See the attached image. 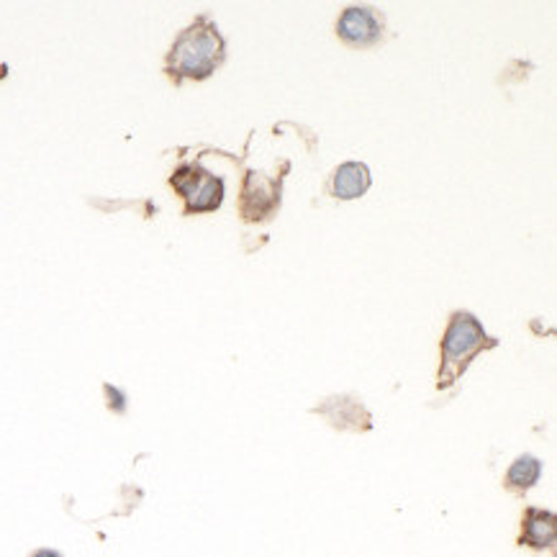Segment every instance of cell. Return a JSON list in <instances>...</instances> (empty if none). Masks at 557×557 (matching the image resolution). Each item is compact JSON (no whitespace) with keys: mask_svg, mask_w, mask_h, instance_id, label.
I'll use <instances>...</instances> for the list:
<instances>
[{"mask_svg":"<svg viewBox=\"0 0 557 557\" xmlns=\"http://www.w3.org/2000/svg\"><path fill=\"white\" fill-rule=\"evenodd\" d=\"M224 60V39H221L216 24L209 16H201L190 28L177 37L170 49L165 70L177 81H203Z\"/></svg>","mask_w":557,"mask_h":557,"instance_id":"obj_1","label":"cell"},{"mask_svg":"<svg viewBox=\"0 0 557 557\" xmlns=\"http://www.w3.org/2000/svg\"><path fill=\"white\" fill-rule=\"evenodd\" d=\"M485 347H494V339L485 337L481 321L473 313L457 311L449 319V326L442 339V366L437 375V388H449L457 377L466 373L473 357Z\"/></svg>","mask_w":557,"mask_h":557,"instance_id":"obj_2","label":"cell"},{"mask_svg":"<svg viewBox=\"0 0 557 557\" xmlns=\"http://www.w3.org/2000/svg\"><path fill=\"white\" fill-rule=\"evenodd\" d=\"M170 185L181 193L185 201V213H206L216 211L224 198V183L221 177L206 173L201 165L177 168Z\"/></svg>","mask_w":557,"mask_h":557,"instance_id":"obj_3","label":"cell"},{"mask_svg":"<svg viewBox=\"0 0 557 557\" xmlns=\"http://www.w3.org/2000/svg\"><path fill=\"white\" fill-rule=\"evenodd\" d=\"M337 32L349 47H370L383 37V21L370 9H347L342 13Z\"/></svg>","mask_w":557,"mask_h":557,"instance_id":"obj_4","label":"cell"},{"mask_svg":"<svg viewBox=\"0 0 557 557\" xmlns=\"http://www.w3.org/2000/svg\"><path fill=\"white\" fill-rule=\"evenodd\" d=\"M555 513L545 509H527L524 519H521V534L519 545L532 549H547L555 545Z\"/></svg>","mask_w":557,"mask_h":557,"instance_id":"obj_5","label":"cell"},{"mask_svg":"<svg viewBox=\"0 0 557 557\" xmlns=\"http://www.w3.org/2000/svg\"><path fill=\"white\" fill-rule=\"evenodd\" d=\"M370 188V173L362 162H347L334 173L332 190L342 201H352V198L366 196Z\"/></svg>","mask_w":557,"mask_h":557,"instance_id":"obj_6","label":"cell"},{"mask_svg":"<svg viewBox=\"0 0 557 557\" xmlns=\"http://www.w3.org/2000/svg\"><path fill=\"white\" fill-rule=\"evenodd\" d=\"M542 475V462L532 455H521L511 462L509 473H506V488L513 491V494H524L532 485H537Z\"/></svg>","mask_w":557,"mask_h":557,"instance_id":"obj_7","label":"cell"},{"mask_svg":"<svg viewBox=\"0 0 557 557\" xmlns=\"http://www.w3.org/2000/svg\"><path fill=\"white\" fill-rule=\"evenodd\" d=\"M106 396L111 398V409L113 411H124V396H121V393L113 388V385H106Z\"/></svg>","mask_w":557,"mask_h":557,"instance_id":"obj_8","label":"cell"},{"mask_svg":"<svg viewBox=\"0 0 557 557\" xmlns=\"http://www.w3.org/2000/svg\"><path fill=\"white\" fill-rule=\"evenodd\" d=\"M32 557H64L62 553H57V549H49V547H45V549H37V553H34Z\"/></svg>","mask_w":557,"mask_h":557,"instance_id":"obj_9","label":"cell"}]
</instances>
